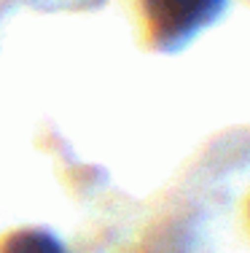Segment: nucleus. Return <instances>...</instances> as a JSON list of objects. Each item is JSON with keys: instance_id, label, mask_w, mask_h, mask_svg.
Segmentation results:
<instances>
[{"instance_id": "obj_1", "label": "nucleus", "mask_w": 250, "mask_h": 253, "mask_svg": "<svg viewBox=\"0 0 250 253\" xmlns=\"http://www.w3.org/2000/svg\"><path fill=\"white\" fill-rule=\"evenodd\" d=\"M223 8L226 0H143L148 33L164 51L186 46L196 33L213 25Z\"/></svg>"}, {"instance_id": "obj_2", "label": "nucleus", "mask_w": 250, "mask_h": 253, "mask_svg": "<svg viewBox=\"0 0 250 253\" xmlns=\"http://www.w3.org/2000/svg\"><path fill=\"white\" fill-rule=\"evenodd\" d=\"M0 253H68V251L49 229H19V232H11L3 240Z\"/></svg>"}]
</instances>
